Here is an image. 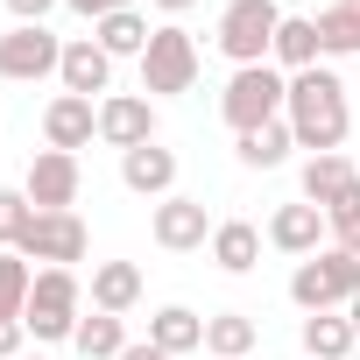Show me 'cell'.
<instances>
[{
	"label": "cell",
	"instance_id": "4fadbf2b",
	"mask_svg": "<svg viewBox=\"0 0 360 360\" xmlns=\"http://www.w3.org/2000/svg\"><path fill=\"white\" fill-rule=\"evenodd\" d=\"M43 141H50V148H64V155L92 148V141H99V99H78V92H57V99L43 106Z\"/></svg>",
	"mask_w": 360,
	"mask_h": 360
},
{
	"label": "cell",
	"instance_id": "d6a6232c",
	"mask_svg": "<svg viewBox=\"0 0 360 360\" xmlns=\"http://www.w3.org/2000/svg\"><path fill=\"white\" fill-rule=\"evenodd\" d=\"M120 360H169V353H162V346H155V339H134V346H127V353H120Z\"/></svg>",
	"mask_w": 360,
	"mask_h": 360
},
{
	"label": "cell",
	"instance_id": "30bf717a",
	"mask_svg": "<svg viewBox=\"0 0 360 360\" xmlns=\"http://www.w3.org/2000/svg\"><path fill=\"white\" fill-rule=\"evenodd\" d=\"M78 184H85V169H78V155H64V148H36L29 169H22V191H29L36 212H71V205H78Z\"/></svg>",
	"mask_w": 360,
	"mask_h": 360
},
{
	"label": "cell",
	"instance_id": "ffe728a7",
	"mask_svg": "<svg viewBox=\"0 0 360 360\" xmlns=\"http://www.w3.org/2000/svg\"><path fill=\"white\" fill-rule=\"evenodd\" d=\"M134 304H141V269H134V262H99V269H92V311L127 318Z\"/></svg>",
	"mask_w": 360,
	"mask_h": 360
},
{
	"label": "cell",
	"instance_id": "e575fe53",
	"mask_svg": "<svg viewBox=\"0 0 360 360\" xmlns=\"http://www.w3.org/2000/svg\"><path fill=\"white\" fill-rule=\"evenodd\" d=\"M346 318H353V332H360V297H353V304H346Z\"/></svg>",
	"mask_w": 360,
	"mask_h": 360
},
{
	"label": "cell",
	"instance_id": "836d02e7",
	"mask_svg": "<svg viewBox=\"0 0 360 360\" xmlns=\"http://www.w3.org/2000/svg\"><path fill=\"white\" fill-rule=\"evenodd\" d=\"M148 8H162V15H191L198 0H148Z\"/></svg>",
	"mask_w": 360,
	"mask_h": 360
},
{
	"label": "cell",
	"instance_id": "603a6c76",
	"mask_svg": "<svg viewBox=\"0 0 360 360\" xmlns=\"http://www.w3.org/2000/svg\"><path fill=\"white\" fill-rule=\"evenodd\" d=\"M212 262H219L226 276H248V269L262 262V226H248V219H219V226H212Z\"/></svg>",
	"mask_w": 360,
	"mask_h": 360
},
{
	"label": "cell",
	"instance_id": "d4e9b609",
	"mask_svg": "<svg viewBox=\"0 0 360 360\" xmlns=\"http://www.w3.org/2000/svg\"><path fill=\"white\" fill-rule=\"evenodd\" d=\"M85 360H120L134 339H127V318H113V311H92V318H78V339H71Z\"/></svg>",
	"mask_w": 360,
	"mask_h": 360
},
{
	"label": "cell",
	"instance_id": "1f68e13d",
	"mask_svg": "<svg viewBox=\"0 0 360 360\" xmlns=\"http://www.w3.org/2000/svg\"><path fill=\"white\" fill-rule=\"evenodd\" d=\"M50 8H64V0H8V15H15V22H43Z\"/></svg>",
	"mask_w": 360,
	"mask_h": 360
},
{
	"label": "cell",
	"instance_id": "9a60e30c",
	"mask_svg": "<svg viewBox=\"0 0 360 360\" xmlns=\"http://www.w3.org/2000/svg\"><path fill=\"white\" fill-rule=\"evenodd\" d=\"M304 205H318V212L360 205V169H353L346 155H311V162H304Z\"/></svg>",
	"mask_w": 360,
	"mask_h": 360
},
{
	"label": "cell",
	"instance_id": "5b68a950",
	"mask_svg": "<svg viewBox=\"0 0 360 360\" xmlns=\"http://www.w3.org/2000/svg\"><path fill=\"white\" fill-rule=\"evenodd\" d=\"M191 85H198V36L176 29V22H162L148 36V50H141V92L148 99H176Z\"/></svg>",
	"mask_w": 360,
	"mask_h": 360
},
{
	"label": "cell",
	"instance_id": "ac0fdd59",
	"mask_svg": "<svg viewBox=\"0 0 360 360\" xmlns=\"http://www.w3.org/2000/svg\"><path fill=\"white\" fill-rule=\"evenodd\" d=\"M148 339H155L169 360H184V353H198V346H205V318H198L191 304H162V311L148 318Z\"/></svg>",
	"mask_w": 360,
	"mask_h": 360
},
{
	"label": "cell",
	"instance_id": "6da1fadb",
	"mask_svg": "<svg viewBox=\"0 0 360 360\" xmlns=\"http://www.w3.org/2000/svg\"><path fill=\"white\" fill-rule=\"evenodd\" d=\"M283 120H290L297 148H311V155H339V141L353 134V106H346L339 71H325V64L297 71V78H290V99H283Z\"/></svg>",
	"mask_w": 360,
	"mask_h": 360
},
{
	"label": "cell",
	"instance_id": "2e32d148",
	"mask_svg": "<svg viewBox=\"0 0 360 360\" xmlns=\"http://www.w3.org/2000/svg\"><path fill=\"white\" fill-rule=\"evenodd\" d=\"M120 184H127L134 198H169V191H176V148H162V141L127 148V155H120Z\"/></svg>",
	"mask_w": 360,
	"mask_h": 360
},
{
	"label": "cell",
	"instance_id": "7a4b0ae2",
	"mask_svg": "<svg viewBox=\"0 0 360 360\" xmlns=\"http://www.w3.org/2000/svg\"><path fill=\"white\" fill-rule=\"evenodd\" d=\"M283 99H290V71H276V64H240V71L226 78V92H219V120H226L233 134H255V127L283 120Z\"/></svg>",
	"mask_w": 360,
	"mask_h": 360
},
{
	"label": "cell",
	"instance_id": "52a82bcc",
	"mask_svg": "<svg viewBox=\"0 0 360 360\" xmlns=\"http://www.w3.org/2000/svg\"><path fill=\"white\" fill-rule=\"evenodd\" d=\"M64 64V36H50V22H15L0 36V78L8 85H43Z\"/></svg>",
	"mask_w": 360,
	"mask_h": 360
},
{
	"label": "cell",
	"instance_id": "f546056e",
	"mask_svg": "<svg viewBox=\"0 0 360 360\" xmlns=\"http://www.w3.org/2000/svg\"><path fill=\"white\" fill-rule=\"evenodd\" d=\"M71 15H85V22H106V15H120V8H134V0H64Z\"/></svg>",
	"mask_w": 360,
	"mask_h": 360
},
{
	"label": "cell",
	"instance_id": "3957f363",
	"mask_svg": "<svg viewBox=\"0 0 360 360\" xmlns=\"http://www.w3.org/2000/svg\"><path fill=\"white\" fill-rule=\"evenodd\" d=\"M78 318H85V283H78V269H36V290H29V311H22L29 339L64 346V339H78Z\"/></svg>",
	"mask_w": 360,
	"mask_h": 360
},
{
	"label": "cell",
	"instance_id": "ba28073f",
	"mask_svg": "<svg viewBox=\"0 0 360 360\" xmlns=\"http://www.w3.org/2000/svg\"><path fill=\"white\" fill-rule=\"evenodd\" d=\"M85 248H92V233H85L78 212H36L22 226V240H15V255L43 262V269H71V262H85Z\"/></svg>",
	"mask_w": 360,
	"mask_h": 360
},
{
	"label": "cell",
	"instance_id": "d590c367",
	"mask_svg": "<svg viewBox=\"0 0 360 360\" xmlns=\"http://www.w3.org/2000/svg\"><path fill=\"white\" fill-rule=\"evenodd\" d=\"M22 360H29V353H22Z\"/></svg>",
	"mask_w": 360,
	"mask_h": 360
},
{
	"label": "cell",
	"instance_id": "e0dca14e",
	"mask_svg": "<svg viewBox=\"0 0 360 360\" xmlns=\"http://www.w3.org/2000/svg\"><path fill=\"white\" fill-rule=\"evenodd\" d=\"M269 64H276V71H290V78H297V71H311V64H325V43H318V15H283Z\"/></svg>",
	"mask_w": 360,
	"mask_h": 360
},
{
	"label": "cell",
	"instance_id": "d6986e66",
	"mask_svg": "<svg viewBox=\"0 0 360 360\" xmlns=\"http://www.w3.org/2000/svg\"><path fill=\"white\" fill-rule=\"evenodd\" d=\"M148 36H155V29H148V15H141V8H120V15H106V22H92V43H99V50H106L113 64H120V57H134V64H141V50H148Z\"/></svg>",
	"mask_w": 360,
	"mask_h": 360
},
{
	"label": "cell",
	"instance_id": "f1b7e54d",
	"mask_svg": "<svg viewBox=\"0 0 360 360\" xmlns=\"http://www.w3.org/2000/svg\"><path fill=\"white\" fill-rule=\"evenodd\" d=\"M332 219V248H346L353 262H360V205H339V212H325Z\"/></svg>",
	"mask_w": 360,
	"mask_h": 360
},
{
	"label": "cell",
	"instance_id": "8992f818",
	"mask_svg": "<svg viewBox=\"0 0 360 360\" xmlns=\"http://www.w3.org/2000/svg\"><path fill=\"white\" fill-rule=\"evenodd\" d=\"M276 29H283V8H276V0H226L212 43H219V50L233 57V71H240V64H269Z\"/></svg>",
	"mask_w": 360,
	"mask_h": 360
},
{
	"label": "cell",
	"instance_id": "83f0119b",
	"mask_svg": "<svg viewBox=\"0 0 360 360\" xmlns=\"http://www.w3.org/2000/svg\"><path fill=\"white\" fill-rule=\"evenodd\" d=\"M36 219V205H29V191L22 184H0V255H8L15 240H22V226Z\"/></svg>",
	"mask_w": 360,
	"mask_h": 360
},
{
	"label": "cell",
	"instance_id": "484cf974",
	"mask_svg": "<svg viewBox=\"0 0 360 360\" xmlns=\"http://www.w3.org/2000/svg\"><path fill=\"white\" fill-rule=\"evenodd\" d=\"M318 43L325 57H360V0H332L318 15Z\"/></svg>",
	"mask_w": 360,
	"mask_h": 360
},
{
	"label": "cell",
	"instance_id": "9c48e42d",
	"mask_svg": "<svg viewBox=\"0 0 360 360\" xmlns=\"http://www.w3.org/2000/svg\"><path fill=\"white\" fill-rule=\"evenodd\" d=\"M148 233H155V248H162V255H198V248H212V212H205V198L169 191V198H155Z\"/></svg>",
	"mask_w": 360,
	"mask_h": 360
},
{
	"label": "cell",
	"instance_id": "277c9868",
	"mask_svg": "<svg viewBox=\"0 0 360 360\" xmlns=\"http://www.w3.org/2000/svg\"><path fill=\"white\" fill-rule=\"evenodd\" d=\"M360 297V262L346 248H318L311 262L290 269V304L311 318V311H346Z\"/></svg>",
	"mask_w": 360,
	"mask_h": 360
},
{
	"label": "cell",
	"instance_id": "4316f807",
	"mask_svg": "<svg viewBox=\"0 0 360 360\" xmlns=\"http://www.w3.org/2000/svg\"><path fill=\"white\" fill-rule=\"evenodd\" d=\"M29 290H36V262H22L8 248V255H0V318H22L29 311Z\"/></svg>",
	"mask_w": 360,
	"mask_h": 360
},
{
	"label": "cell",
	"instance_id": "5bb4252c",
	"mask_svg": "<svg viewBox=\"0 0 360 360\" xmlns=\"http://www.w3.org/2000/svg\"><path fill=\"white\" fill-rule=\"evenodd\" d=\"M57 85L78 92V99H106V92H113V57H106L92 36H71V43H64V64H57Z\"/></svg>",
	"mask_w": 360,
	"mask_h": 360
},
{
	"label": "cell",
	"instance_id": "7402d4cb",
	"mask_svg": "<svg viewBox=\"0 0 360 360\" xmlns=\"http://www.w3.org/2000/svg\"><path fill=\"white\" fill-rule=\"evenodd\" d=\"M353 346H360V332H353L346 311H311L304 318V360H346Z\"/></svg>",
	"mask_w": 360,
	"mask_h": 360
},
{
	"label": "cell",
	"instance_id": "4dcf8cb0",
	"mask_svg": "<svg viewBox=\"0 0 360 360\" xmlns=\"http://www.w3.org/2000/svg\"><path fill=\"white\" fill-rule=\"evenodd\" d=\"M22 339H29L22 318H0V360H22Z\"/></svg>",
	"mask_w": 360,
	"mask_h": 360
},
{
	"label": "cell",
	"instance_id": "7c38bea8",
	"mask_svg": "<svg viewBox=\"0 0 360 360\" xmlns=\"http://www.w3.org/2000/svg\"><path fill=\"white\" fill-rule=\"evenodd\" d=\"M269 248L311 262L318 248H332V219H325L318 205H304V198H297V205H276V212H269Z\"/></svg>",
	"mask_w": 360,
	"mask_h": 360
},
{
	"label": "cell",
	"instance_id": "44dd1931",
	"mask_svg": "<svg viewBox=\"0 0 360 360\" xmlns=\"http://www.w3.org/2000/svg\"><path fill=\"white\" fill-rule=\"evenodd\" d=\"M255 346H262V325L248 311H212L205 318V353L212 360H248Z\"/></svg>",
	"mask_w": 360,
	"mask_h": 360
},
{
	"label": "cell",
	"instance_id": "cb8c5ba5",
	"mask_svg": "<svg viewBox=\"0 0 360 360\" xmlns=\"http://www.w3.org/2000/svg\"><path fill=\"white\" fill-rule=\"evenodd\" d=\"M290 148H297L290 120H269V127H255V134H233V155H240L248 169H283V162H290Z\"/></svg>",
	"mask_w": 360,
	"mask_h": 360
},
{
	"label": "cell",
	"instance_id": "8fae6325",
	"mask_svg": "<svg viewBox=\"0 0 360 360\" xmlns=\"http://www.w3.org/2000/svg\"><path fill=\"white\" fill-rule=\"evenodd\" d=\"M99 141L106 148H141V141H155V99L148 92H106L99 99Z\"/></svg>",
	"mask_w": 360,
	"mask_h": 360
}]
</instances>
